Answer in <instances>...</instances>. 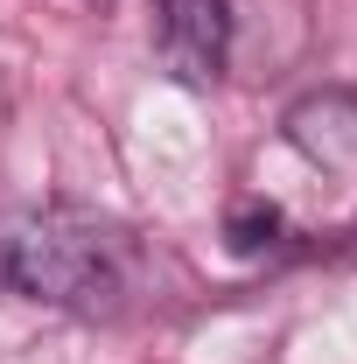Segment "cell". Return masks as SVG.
Returning <instances> with one entry per match:
<instances>
[{
  "instance_id": "6da1fadb",
  "label": "cell",
  "mask_w": 357,
  "mask_h": 364,
  "mask_svg": "<svg viewBox=\"0 0 357 364\" xmlns=\"http://www.w3.org/2000/svg\"><path fill=\"white\" fill-rule=\"evenodd\" d=\"M0 273L43 309L70 316H112L134 287V238L78 203H43L21 210L0 231Z\"/></svg>"
},
{
  "instance_id": "7a4b0ae2",
  "label": "cell",
  "mask_w": 357,
  "mask_h": 364,
  "mask_svg": "<svg viewBox=\"0 0 357 364\" xmlns=\"http://www.w3.org/2000/svg\"><path fill=\"white\" fill-rule=\"evenodd\" d=\"M231 49V0H161V70L176 85H218Z\"/></svg>"
},
{
  "instance_id": "3957f363",
  "label": "cell",
  "mask_w": 357,
  "mask_h": 364,
  "mask_svg": "<svg viewBox=\"0 0 357 364\" xmlns=\"http://www.w3.org/2000/svg\"><path fill=\"white\" fill-rule=\"evenodd\" d=\"M224 238H231V252H267L273 238H280V210L260 203V196H245V203L224 218Z\"/></svg>"
}]
</instances>
